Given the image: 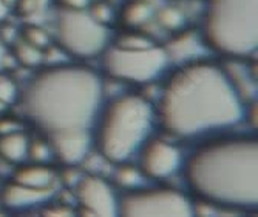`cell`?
I'll use <instances>...</instances> for the list:
<instances>
[{"mask_svg": "<svg viewBox=\"0 0 258 217\" xmlns=\"http://www.w3.org/2000/svg\"><path fill=\"white\" fill-rule=\"evenodd\" d=\"M19 99V88L16 82L10 77L0 72V103L8 106L13 105Z\"/></svg>", "mask_w": 258, "mask_h": 217, "instance_id": "23", "label": "cell"}, {"mask_svg": "<svg viewBox=\"0 0 258 217\" xmlns=\"http://www.w3.org/2000/svg\"><path fill=\"white\" fill-rule=\"evenodd\" d=\"M178 2H184V0H178Z\"/></svg>", "mask_w": 258, "mask_h": 217, "instance_id": "34", "label": "cell"}, {"mask_svg": "<svg viewBox=\"0 0 258 217\" xmlns=\"http://www.w3.org/2000/svg\"><path fill=\"white\" fill-rule=\"evenodd\" d=\"M194 194L230 211L258 205V142L252 136H223L201 143L182 166Z\"/></svg>", "mask_w": 258, "mask_h": 217, "instance_id": "3", "label": "cell"}, {"mask_svg": "<svg viewBox=\"0 0 258 217\" xmlns=\"http://www.w3.org/2000/svg\"><path fill=\"white\" fill-rule=\"evenodd\" d=\"M119 215L125 217H189L194 203L182 191L172 188H135L119 197Z\"/></svg>", "mask_w": 258, "mask_h": 217, "instance_id": "8", "label": "cell"}, {"mask_svg": "<svg viewBox=\"0 0 258 217\" xmlns=\"http://www.w3.org/2000/svg\"><path fill=\"white\" fill-rule=\"evenodd\" d=\"M221 66L243 102H252L256 94V74H252V69L244 65L243 59L237 57H227V60L221 63Z\"/></svg>", "mask_w": 258, "mask_h": 217, "instance_id": "14", "label": "cell"}, {"mask_svg": "<svg viewBox=\"0 0 258 217\" xmlns=\"http://www.w3.org/2000/svg\"><path fill=\"white\" fill-rule=\"evenodd\" d=\"M156 20L159 22V25L166 30L170 31H179L184 27V14L178 10V8H162L158 14H156Z\"/></svg>", "mask_w": 258, "mask_h": 217, "instance_id": "21", "label": "cell"}, {"mask_svg": "<svg viewBox=\"0 0 258 217\" xmlns=\"http://www.w3.org/2000/svg\"><path fill=\"white\" fill-rule=\"evenodd\" d=\"M114 179L122 188L135 189V188H139L141 185L144 183L146 176L143 174V171H141L139 168H135L132 165H122V166L118 168V170H116Z\"/></svg>", "mask_w": 258, "mask_h": 217, "instance_id": "19", "label": "cell"}, {"mask_svg": "<svg viewBox=\"0 0 258 217\" xmlns=\"http://www.w3.org/2000/svg\"><path fill=\"white\" fill-rule=\"evenodd\" d=\"M101 74L85 66L54 65L39 71L20 94L30 124L46 137L63 131H91L104 102Z\"/></svg>", "mask_w": 258, "mask_h": 217, "instance_id": "2", "label": "cell"}, {"mask_svg": "<svg viewBox=\"0 0 258 217\" xmlns=\"http://www.w3.org/2000/svg\"><path fill=\"white\" fill-rule=\"evenodd\" d=\"M156 110L143 95L125 94L102 106L93 143L110 163H125L150 140Z\"/></svg>", "mask_w": 258, "mask_h": 217, "instance_id": "4", "label": "cell"}, {"mask_svg": "<svg viewBox=\"0 0 258 217\" xmlns=\"http://www.w3.org/2000/svg\"><path fill=\"white\" fill-rule=\"evenodd\" d=\"M56 174L48 165L43 163H31V165H25V166H19L13 180L25 185V186H31V188H53Z\"/></svg>", "mask_w": 258, "mask_h": 217, "instance_id": "15", "label": "cell"}, {"mask_svg": "<svg viewBox=\"0 0 258 217\" xmlns=\"http://www.w3.org/2000/svg\"><path fill=\"white\" fill-rule=\"evenodd\" d=\"M139 170L147 179L162 180L182 168V154L173 143L150 139L139 151Z\"/></svg>", "mask_w": 258, "mask_h": 217, "instance_id": "10", "label": "cell"}, {"mask_svg": "<svg viewBox=\"0 0 258 217\" xmlns=\"http://www.w3.org/2000/svg\"><path fill=\"white\" fill-rule=\"evenodd\" d=\"M22 39L28 43H31L36 48H40V50H45V48L50 45V36L46 34L42 28L34 27V25L27 27L25 30H23Z\"/></svg>", "mask_w": 258, "mask_h": 217, "instance_id": "24", "label": "cell"}, {"mask_svg": "<svg viewBox=\"0 0 258 217\" xmlns=\"http://www.w3.org/2000/svg\"><path fill=\"white\" fill-rule=\"evenodd\" d=\"M170 65L162 46H149L141 50H127L121 46H108L102 53L104 72L121 82L150 83L164 74Z\"/></svg>", "mask_w": 258, "mask_h": 217, "instance_id": "7", "label": "cell"}, {"mask_svg": "<svg viewBox=\"0 0 258 217\" xmlns=\"http://www.w3.org/2000/svg\"><path fill=\"white\" fill-rule=\"evenodd\" d=\"M17 11L22 16L33 17L43 13L48 7V0H16Z\"/></svg>", "mask_w": 258, "mask_h": 217, "instance_id": "25", "label": "cell"}, {"mask_svg": "<svg viewBox=\"0 0 258 217\" xmlns=\"http://www.w3.org/2000/svg\"><path fill=\"white\" fill-rule=\"evenodd\" d=\"M13 131H19V124L14 122L11 119H2L0 120V134H7V133H13Z\"/></svg>", "mask_w": 258, "mask_h": 217, "instance_id": "29", "label": "cell"}, {"mask_svg": "<svg viewBox=\"0 0 258 217\" xmlns=\"http://www.w3.org/2000/svg\"><path fill=\"white\" fill-rule=\"evenodd\" d=\"M162 48L169 57V62L179 65L203 60V54H206V51L209 50L203 34L194 30L176 31V36L172 37Z\"/></svg>", "mask_w": 258, "mask_h": 217, "instance_id": "13", "label": "cell"}, {"mask_svg": "<svg viewBox=\"0 0 258 217\" xmlns=\"http://www.w3.org/2000/svg\"><path fill=\"white\" fill-rule=\"evenodd\" d=\"M30 139L20 130L0 134V157L13 165H20L28 159Z\"/></svg>", "mask_w": 258, "mask_h": 217, "instance_id": "16", "label": "cell"}, {"mask_svg": "<svg viewBox=\"0 0 258 217\" xmlns=\"http://www.w3.org/2000/svg\"><path fill=\"white\" fill-rule=\"evenodd\" d=\"M56 39L62 50L79 59L101 56L110 46L108 25L85 10H62L56 20Z\"/></svg>", "mask_w": 258, "mask_h": 217, "instance_id": "6", "label": "cell"}, {"mask_svg": "<svg viewBox=\"0 0 258 217\" xmlns=\"http://www.w3.org/2000/svg\"><path fill=\"white\" fill-rule=\"evenodd\" d=\"M8 11H10V5L5 4L4 0H0V22L5 20V17L8 16Z\"/></svg>", "mask_w": 258, "mask_h": 217, "instance_id": "32", "label": "cell"}, {"mask_svg": "<svg viewBox=\"0 0 258 217\" xmlns=\"http://www.w3.org/2000/svg\"><path fill=\"white\" fill-rule=\"evenodd\" d=\"M7 57H8V51H7V45L4 43V40L0 39V69H2L7 63Z\"/></svg>", "mask_w": 258, "mask_h": 217, "instance_id": "31", "label": "cell"}, {"mask_svg": "<svg viewBox=\"0 0 258 217\" xmlns=\"http://www.w3.org/2000/svg\"><path fill=\"white\" fill-rule=\"evenodd\" d=\"M155 17V8L152 4L144 2V0H135L124 7L121 13V19L125 27L139 28L144 27Z\"/></svg>", "mask_w": 258, "mask_h": 217, "instance_id": "17", "label": "cell"}, {"mask_svg": "<svg viewBox=\"0 0 258 217\" xmlns=\"http://www.w3.org/2000/svg\"><path fill=\"white\" fill-rule=\"evenodd\" d=\"M81 212L96 217L119 215V197L114 188L101 176H84L76 185Z\"/></svg>", "mask_w": 258, "mask_h": 217, "instance_id": "9", "label": "cell"}, {"mask_svg": "<svg viewBox=\"0 0 258 217\" xmlns=\"http://www.w3.org/2000/svg\"><path fill=\"white\" fill-rule=\"evenodd\" d=\"M13 45H14V59L20 65L34 68L43 62V50H40V48L33 46L31 43L25 42L23 39L16 40Z\"/></svg>", "mask_w": 258, "mask_h": 217, "instance_id": "18", "label": "cell"}, {"mask_svg": "<svg viewBox=\"0 0 258 217\" xmlns=\"http://www.w3.org/2000/svg\"><path fill=\"white\" fill-rule=\"evenodd\" d=\"M5 4H8V5H13V4H16V0H4Z\"/></svg>", "mask_w": 258, "mask_h": 217, "instance_id": "33", "label": "cell"}, {"mask_svg": "<svg viewBox=\"0 0 258 217\" xmlns=\"http://www.w3.org/2000/svg\"><path fill=\"white\" fill-rule=\"evenodd\" d=\"M203 39L224 57L246 59L258 46V0H206Z\"/></svg>", "mask_w": 258, "mask_h": 217, "instance_id": "5", "label": "cell"}, {"mask_svg": "<svg viewBox=\"0 0 258 217\" xmlns=\"http://www.w3.org/2000/svg\"><path fill=\"white\" fill-rule=\"evenodd\" d=\"M90 14L95 17L98 22L108 25L113 19V10L107 4H96V5H90Z\"/></svg>", "mask_w": 258, "mask_h": 217, "instance_id": "26", "label": "cell"}, {"mask_svg": "<svg viewBox=\"0 0 258 217\" xmlns=\"http://www.w3.org/2000/svg\"><path fill=\"white\" fill-rule=\"evenodd\" d=\"M82 173L78 170V165H65L63 171L60 174V180L67 185V186H75L79 183V180L82 179Z\"/></svg>", "mask_w": 258, "mask_h": 217, "instance_id": "27", "label": "cell"}, {"mask_svg": "<svg viewBox=\"0 0 258 217\" xmlns=\"http://www.w3.org/2000/svg\"><path fill=\"white\" fill-rule=\"evenodd\" d=\"M45 212L48 215H70L72 214V209H68L63 205H57V206H50Z\"/></svg>", "mask_w": 258, "mask_h": 217, "instance_id": "30", "label": "cell"}, {"mask_svg": "<svg viewBox=\"0 0 258 217\" xmlns=\"http://www.w3.org/2000/svg\"><path fill=\"white\" fill-rule=\"evenodd\" d=\"M54 157L53 150L50 142L45 139H36V140H30L28 145V159L33 160V163H43L48 165V162Z\"/></svg>", "mask_w": 258, "mask_h": 217, "instance_id": "20", "label": "cell"}, {"mask_svg": "<svg viewBox=\"0 0 258 217\" xmlns=\"http://www.w3.org/2000/svg\"><path fill=\"white\" fill-rule=\"evenodd\" d=\"M53 188H31L13 180L0 191V202L10 211L23 212L42 208L53 199Z\"/></svg>", "mask_w": 258, "mask_h": 217, "instance_id": "12", "label": "cell"}, {"mask_svg": "<svg viewBox=\"0 0 258 217\" xmlns=\"http://www.w3.org/2000/svg\"><path fill=\"white\" fill-rule=\"evenodd\" d=\"M54 157L65 165H81L91 153V131H63L46 136Z\"/></svg>", "mask_w": 258, "mask_h": 217, "instance_id": "11", "label": "cell"}, {"mask_svg": "<svg viewBox=\"0 0 258 217\" xmlns=\"http://www.w3.org/2000/svg\"><path fill=\"white\" fill-rule=\"evenodd\" d=\"M116 46L127 48V50H141V48H149L153 46V40L149 39L147 36L141 34V33H127L122 34L118 39V43H114Z\"/></svg>", "mask_w": 258, "mask_h": 217, "instance_id": "22", "label": "cell"}, {"mask_svg": "<svg viewBox=\"0 0 258 217\" xmlns=\"http://www.w3.org/2000/svg\"><path fill=\"white\" fill-rule=\"evenodd\" d=\"M65 10H87L91 5V0H59Z\"/></svg>", "mask_w": 258, "mask_h": 217, "instance_id": "28", "label": "cell"}, {"mask_svg": "<svg viewBox=\"0 0 258 217\" xmlns=\"http://www.w3.org/2000/svg\"><path fill=\"white\" fill-rule=\"evenodd\" d=\"M244 102L221 65L197 60L179 65L164 85L156 106V120L178 139L212 136L238 125Z\"/></svg>", "mask_w": 258, "mask_h": 217, "instance_id": "1", "label": "cell"}]
</instances>
